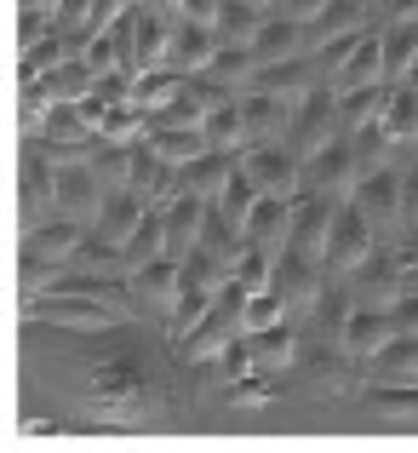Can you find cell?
I'll return each instance as SVG.
<instances>
[{"mask_svg": "<svg viewBox=\"0 0 418 453\" xmlns=\"http://www.w3.org/2000/svg\"><path fill=\"white\" fill-rule=\"evenodd\" d=\"M338 138V92L332 87H309L304 98L293 104V121H286V155H293L298 166L309 161L321 144H332Z\"/></svg>", "mask_w": 418, "mask_h": 453, "instance_id": "obj_1", "label": "cell"}, {"mask_svg": "<svg viewBox=\"0 0 418 453\" xmlns=\"http://www.w3.org/2000/svg\"><path fill=\"white\" fill-rule=\"evenodd\" d=\"M110 41L121 52V69L138 81L149 69H161V58H166V18L161 12H115Z\"/></svg>", "mask_w": 418, "mask_h": 453, "instance_id": "obj_2", "label": "cell"}, {"mask_svg": "<svg viewBox=\"0 0 418 453\" xmlns=\"http://www.w3.org/2000/svg\"><path fill=\"white\" fill-rule=\"evenodd\" d=\"M207 18H212V6H195V12H184V18L166 23V58H161V64L172 69L178 81L201 75V69L212 64V52H218V35H212Z\"/></svg>", "mask_w": 418, "mask_h": 453, "instance_id": "obj_3", "label": "cell"}, {"mask_svg": "<svg viewBox=\"0 0 418 453\" xmlns=\"http://www.w3.org/2000/svg\"><path fill=\"white\" fill-rule=\"evenodd\" d=\"M367 253H373V224H367L361 212H355L350 201H344V207L332 212V224H327V242H321V253H315V258H321V265H327L332 276L344 281V276H350V270L361 265Z\"/></svg>", "mask_w": 418, "mask_h": 453, "instance_id": "obj_4", "label": "cell"}, {"mask_svg": "<svg viewBox=\"0 0 418 453\" xmlns=\"http://www.w3.org/2000/svg\"><path fill=\"white\" fill-rule=\"evenodd\" d=\"M241 304H247V293L230 281V288H224L218 299L207 304V316H201L195 327L184 333V350H189V356H212V350H224L230 339H241Z\"/></svg>", "mask_w": 418, "mask_h": 453, "instance_id": "obj_5", "label": "cell"}, {"mask_svg": "<svg viewBox=\"0 0 418 453\" xmlns=\"http://www.w3.org/2000/svg\"><path fill=\"white\" fill-rule=\"evenodd\" d=\"M241 173L253 178L258 196H276V201H293V196H298V184H304V166H298L281 144H247Z\"/></svg>", "mask_w": 418, "mask_h": 453, "instance_id": "obj_6", "label": "cell"}, {"mask_svg": "<svg viewBox=\"0 0 418 453\" xmlns=\"http://www.w3.org/2000/svg\"><path fill=\"white\" fill-rule=\"evenodd\" d=\"M103 196H110V189L98 184V173H92L87 161H64V166H52V207L64 212L69 224H75V219H98Z\"/></svg>", "mask_w": 418, "mask_h": 453, "instance_id": "obj_7", "label": "cell"}, {"mask_svg": "<svg viewBox=\"0 0 418 453\" xmlns=\"http://www.w3.org/2000/svg\"><path fill=\"white\" fill-rule=\"evenodd\" d=\"M332 212H338V201H332V196H304V189H298V196H293V219H286V247H281V253L315 258L321 242H327Z\"/></svg>", "mask_w": 418, "mask_h": 453, "instance_id": "obj_8", "label": "cell"}, {"mask_svg": "<svg viewBox=\"0 0 418 453\" xmlns=\"http://www.w3.org/2000/svg\"><path fill=\"white\" fill-rule=\"evenodd\" d=\"M350 207L361 212L373 230H378V224H396V219H401V173H390V166H373V173H361V178H355Z\"/></svg>", "mask_w": 418, "mask_h": 453, "instance_id": "obj_9", "label": "cell"}, {"mask_svg": "<svg viewBox=\"0 0 418 453\" xmlns=\"http://www.w3.org/2000/svg\"><path fill=\"white\" fill-rule=\"evenodd\" d=\"M304 29H298V18L293 12H276L270 18L264 12V23L253 29V41H247V52H253V64L258 69H270V64H286V58H304Z\"/></svg>", "mask_w": 418, "mask_h": 453, "instance_id": "obj_10", "label": "cell"}, {"mask_svg": "<svg viewBox=\"0 0 418 453\" xmlns=\"http://www.w3.org/2000/svg\"><path fill=\"white\" fill-rule=\"evenodd\" d=\"M344 184H355V155H350V138H332L304 161V184L298 189L304 196H338Z\"/></svg>", "mask_w": 418, "mask_h": 453, "instance_id": "obj_11", "label": "cell"}, {"mask_svg": "<svg viewBox=\"0 0 418 453\" xmlns=\"http://www.w3.org/2000/svg\"><path fill=\"white\" fill-rule=\"evenodd\" d=\"M270 293H276L286 310L309 304L321 293V265H315V258H304V253H281L276 270H270Z\"/></svg>", "mask_w": 418, "mask_h": 453, "instance_id": "obj_12", "label": "cell"}, {"mask_svg": "<svg viewBox=\"0 0 418 453\" xmlns=\"http://www.w3.org/2000/svg\"><path fill=\"white\" fill-rule=\"evenodd\" d=\"M201 219H207V201L201 196H184V189H178L172 201H166L161 207V235H166V253H189V247L201 242Z\"/></svg>", "mask_w": 418, "mask_h": 453, "instance_id": "obj_13", "label": "cell"}, {"mask_svg": "<svg viewBox=\"0 0 418 453\" xmlns=\"http://www.w3.org/2000/svg\"><path fill=\"white\" fill-rule=\"evenodd\" d=\"M293 121V104L276 98V92H247L241 98V138L247 144H270L276 133H286Z\"/></svg>", "mask_w": 418, "mask_h": 453, "instance_id": "obj_14", "label": "cell"}, {"mask_svg": "<svg viewBox=\"0 0 418 453\" xmlns=\"http://www.w3.org/2000/svg\"><path fill=\"white\" fill-rule=\"evenodd\" d=\"M367 87H384V58H378V35H361L355 52L344 58V69L332 75V92H367Z\"/></svg>", "mask_w": 418, "mask_h": 453, "instance_id": "obj_15", "label": "cell"}, {"mask_svg": "<svg viewBox=\"0 0 418 453\" xmlns=\"http://www.w3.org/2000/svg\"><path fill=\"white\" fill-rule=\"evenodd\" d=\"M286 219H293V201H276V196H258L253 212L241 219V235L247 247H286Z\"/></svg>", "mask_w": 418, "mask_h": 453, "instance_id": "obj_16", "label": "cell"}, {"mask_svg": "<svg viewBox=\"0 0 418 453\" xmlns=\"http://www.w3.org/2000/svg\"><path fill=\"white\" fill-rule=\"evenodd\" d=\"M143 224V201L133 196V189H110L103 196V207H98V242H110V247H126V235H133Z\"/></svg>", "mask_w": 418, "mask_h": 453, "instance_id": "obj_17", "label": "cell"}, {"mask_svg": "<svg viewBox=\"0 0 418 453\" xmlns=\"http://www.w3.org/2000/svg\"><path fill=\"white\" fill-rule=\"evenodd\" d=\"M143 150H149L155 161H166V166L178 173V166H189L195 155H207V138H201V127H149Z\"/></svg>", "mask_w": 418, "mask_h": 453, "instance_id": "obj_18", "label": "cell"}, {"mask_svg": "<svg viewBox=\"0 0 418 453\" xmlns=\"http://www.w3.org/2000/svg\"><path fill=\"white\" fill-rule=\"evenodd\" d=\"M315 87V69H309V58H286V64H270L253 75V92H276V98L298 104L304 92Z\"/></svg>", "mask_w": 418, "mask_h": 453, "instance_id": "obj_19", "label": "cell"}, {"mask_svg": "<svg viewBox=\"0 0 418 453\" xmlns=\"http://www.w3.org/2000/svg\"><path fill=\"white\" fill-rule=\"evenodd\" d=\"M230 173H235V161L224 150H207V155H195L189 166H178V178H184V196H201V201H212L224 184H230Z\"/></svg>", "mask_w": 418, "mask_h": 453, "instance_id": "obj_20", "label": "cell"}, {"mask_svg": "<svg viewBox=\"0 0 418 453\" xmlns=\"http://www.w3.org/2000/svg\"><path fill=\"white\" fill-rule=\"evenodd\" d=\"M344 344L350 350H361V356H378L384 350V339H390V316H384V304H355L350 310V321H344Z\"/></svg>", "mask_w": 418, "mask_h": 453, "instance_id": "obj_21", "label": "cell"}, {"mask_svg": "<svg viewBox=\"0 0 418 453\" xmlns=\"http://www.w3.org/2000/svg\"><path fill=\"white\" fill-rule=\"evenodd\" d=\"M378 133H384L390 144H413V138H418V92H407V87H390L384 92Z\"/></svg>", "mask_w": 418, "mask_h": 453, "instance_id": "obj_22", "label": "cell"}, {"mask_svg": "<svg viewBox=\"0 0 418 453\" xmlns=\"http://www.w3.org/2000/svg\"><path fill=\"white\" fill-rule=\"evenodd\" d=\"M378 58H384V81H401L407 64L418 58V18H396L378 35Z\"/></svg>", "mask_w": 418, "mask_h": 453, "instance_id": "obj_23", "label": "cell"}, {"mask_svg": "<svg viewBox=\"0 0 418 453\" xmlns=\"http://www.w3.org/2000/svg\"><path fill=\"white\" fill-rule=\"evenodd\" d=\"M178 92H184V81H178L172 69H149V75H138V81H133V92H126V104H133V110L143 115V121H155V115H161L166 104L178 98Z\"/></svg>", "mask_w": 418, "mask_h": 453, "instance_id": "obj_24", "label": "cell"}, {"mask_svg": "<svg viewBox=\"0 0 418 453\" xmlns=\"http://www.w3.org/2000/svg\"><path fill=\"white\" fill-rule=\"evenodd\" d=\"M41 316H46V321H64V327H110L115 310L98 304V299H64V293H46Z\"/></svg>", "mask_w": 418, "mask_h": 453, "instance_id": "obj_25", "label": "cell"}, {"mask_svg": "<svg viewBox=\"0 0 418 453\" xmlns=\"http://www.w3.org/2000/svg\"><path fill=\"white\" fill-rule=\"evenodd\" d=\"M390 87H367V92H344L338 98V138H355L367 127H378V110H384Z\"/></svg>", "mask_w": 418, "mask_h": 453, "instance_id": "obj_26", "label": "cell"}, {"mask_svg": "<svg viewBox=\"0 0 418 453\" xmlns=\"http://www.w3.org/2000/svg\"><path fill=\"white\" fill-rule=\"evenodd\" d=\"M201 138H207V150H224V155H230L235 144H247V138H241V104L218 98L207 115H201Z\"/></svg>", "mask_w": 418, "mask_h": 453, "instance_id": "obj_27", "label": "cell"}, {"mask_svg": "<svg viewBox=\"0 0 418 453\" xmlns=\"http://www.w3.org/2000/svg\"><path fill=\"white\" fill-rule=\"evenodd\" d=\"M41 133H46V144H87V138H92V121H87V110H80V104H46Z\"/></svg>", "mask_w": 418, "mask_h": 453, "instance_id": "obj_28", "label": "cell"}, {"mask_svg": "<svg viewBox=\"0 0 418 453\" xmlns=\"http://www.w3.org/2000/svg\"><path fill=\"white\" fill-rule=\"evenodd\" d=\"M195 247H207V253H218L224 265H230V253H241L247 235H241V224H235L230 212H218V207L207 201V219H201V242H195Z\"/></svg>", "mask_w": 418, "mask_h": 453, "instance_id": "obj_29", "label": "cell"}, {"mask_svg": "<svg viewBox=\"0 0 418 453\" xmlns=\"http://www.w3.org/2000/svg\"><path fill=\"white\" fill-rule=\"evenodd\" d=\"M201 75H207L212 87H224V81H230V87H253L258 64H253V52H247V46H218V52H212V64L201 69Z\"/></svg>", "mask_w": 418, "mask_h": 453, "instance_id": "obj_30", "label": "cell"}, {"mask_svg": "<svg viewBox=\"0 0 418 453\" xmlns=\"http://www.w3.org/2000/svg\"><path fill=\"white\" fill-rule=\"evenodd\" d=\"M172 178H178V173H172V166H166V161H155L149 150H138V144H133V166H126V189H133L138 201L161 196V189L172 184Z\"/></svg>", "mask_w": 418, "mask_h": 453, "instance_id": "obj_31", "label": "cell"}, {"mask_svg": "<svg viewBox=\"0 0 418 453\" xmlns=\"http://www.w3.org/2000/svg\"><path fill=\"white\" fill-rule=\"evenodd\" d=\"M121 258L126 265H155V258H166V235H161V212H143V224L133 235H126V247H121Z\"/></svg>", "mask_w": 418, "mask_h": 453, "instance_id": "obj_32", "label": "cell"}, {"mask_svg": "<svg viewBox=\"0 0 418 453\" xmlns=\"http://www.w3.org/2000/svg\"><path fill=\"white\" fill-rule=\"evenodd\" d=\"M309 310H315V327L321 333H338L344 321H350L355 299H350V288H344V281H321V293L309 299Z\"/></svg>", "mask_w": 418, "mask_h": 453, "instance_id": "obj_33", "label": "cell"}, {"mask_svg": "<svg viewBox=\"0 0 418 453\" xmlns=\"http://www.w3.org/2000/svg\"><path fill=\"white\" fill-rule=\"evenodd\" d=\"M373 362H378V373H384V379H407V373H418V333H390L384 350H378Z\"/></svg>", "mask_w": 418, "mask_h": 453, "instance_id": "obj_34", "label": "cell"}, {"mask_svg": "<svg viewBox=\"0 0 418 453\" xmlns=\"http://www.w3.org/2000/svg\"><path fill=\"white\" fill-rule=\"evenodd\" d=\"M87 242V230L80 224H69V219H57V224H46V230H29V258H57V253H75V247Z\"/></svg>", "mask_w": 418, "mask_h": 453, "instance_id": "obj_35", "label": "cell"}, {"mask_svg": "<svg viewBox=\"0 0 418 453\" xmlns=\"http://www.w3.org/2000/svg\"><path fill=\"white\" fill-rule=\"evenodd\" d=\"M41 201H52V166H41V144L29 138V150H23V207H29V219L41 212Z\"/></svg>", "mask_w": 418, "mask_h": 453, "instance_id": "obj_36", "label": "cell"}, {"mask_svg": "<svg viewBox=\"0 0 418 453\" xmlns=\"http://www.w3.org/2000/svg\"><path fill=\"white\" fill-rule=\"evenodd\" d=\"M286 321V304L276 299V293H247V304H241V333L253 339V333H270V327H281Z\"/></svg>", "mask_w": 418, "mask_h": 453, "instance_id": "obj_37", "label": "cell"}, {"mask_svg": "<svg viewBox=\"0 0 418 453\" xmlns=\"http://www.w3.org/2000/svg\"><path fill=\"white\" fill-rule=\"evenodd\" d=\"M270 270H276V258L264 253V247H241V258H235V288L241 293H264L270 288Z\"/></svg>", "mask_w": 418, "mask_h": 453, "instance_id": "obj_38", "label": "cell"}, {"mask_svg": "<svg viewBox=\"0 0 418 453\" xmlns=\"http://www.w3.org/2000/svg\"><path fill=\"white\" fill-rule=\"evenodd\" d=\"M253 201H258V189H253V178H247V173H241V161H235V173H230V184H224V189H218V196H212V207H218V212H230V219H235V224H241V219H247V212H253Z\"/></svg>", "mask_w": 418, "mask_h": 453, "instance_id": "obj_39", "label": "cell"}, {"mask_svg": "<svg viewBox=\"0 0 418 453\" xmlns=\"http://www.w3.org/2000/svg\"><path fill=\"white\" fill-rule=\"evenodd\" d=\"M133 293H138V299H172V293H178V265H172V258L143 265L133 276Z\"/></svg>", "mask_w": 418, "mask_h": 453, "instance_id": "obj_40", "label": "cell"}, {"mask_svg": "<svg viewBox=\"0 0 418 453\" xmlns=\"http://www.w3.org/2000/svg\"><path fill=\"white\" fill-rule=\"evenodd\" d=\"M247 344H253L258 362H276V367L293 362V327H286V321H281V327H270V333H253Z\"/></svg>", "mask_w": 418, "mask_h": 453, "instance_id": "obj_41", "label": "cell"}, {"mask_svg": "<svg viewBox=\"0 0 418 453\" xmlns=\"http://www.w3.org/2000/svg\"><path fill=\"white\" fill-rule=\"evenodd\" d=\"M401 212H418V173L401 178Z\"/></svg>", "mask_w": 418, "mask_h": 453, "instance_id": "obj_42", "label": "cell"}, {"mask_svg": "<svg viewBox=\"0 0 418 453\" xmlns=\"http://www.w3.org/2000/svg\"><path fill=\"white\" fill-rule=\"evenodd\" d=\"M401 81H407V92H418V58L407 64V75H401Z\"/></svg>", "mask_w": 418, "mask_h": 453, "instance_id": "obj_43", "label": "cell"}, {"mask_svg": "<svg viewBox=\"0 0 418 453\" xmlns=\"http://www.w3.org/2000/svg\"><path fill=\"white\" fill-rule=\"evenodd\" d=\"M413 144H418V138H413Z\"/></svg>", "mask_w": 418, "mask_h": 453, "instance_id": "obj_44", "label": "cell"}]
</instances>
